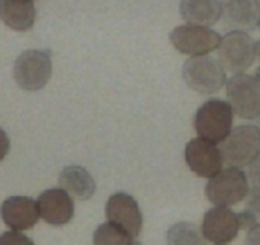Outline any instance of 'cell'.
<instances>
[{"instance_id":"obj_1","label":"cell","mask_w":260,"mask_h":245,"mask_svg":"<svg viewBox=\"0 0 260 245\" xmlns=\"http://www.w3.org/2000/svg\"><path fill=\"white\" fill-rule=\"evenodd\" d=\"M234 110L227 101L207 100L194 117V128L199 138L212 143H222L232 131Z\"/></svg>"},{"instance_id":"obj_2","label":"cell","mask_w":260,"mask_h":245,"mask_svg":"<svg viewBox=\"0 0 260 245\" xmlns=\"http://www.w3.org/2000/svg\"><path fill=\"white\" fill-rule=\"evenodd\" d=\"M182 77L190 88L201 95L216 94L227 82L223 67L209 55L190 56L182 67Z\"/></svg>"},{"instance_id":"obj_3","label":"cell","mask_w":260,"mask_h":245,"mask_svg":"<svg viewBox=\"0 0 260 245\" xmlns=\"http://www.w3.org/2000/svg\"><path fill=\"white\" fill-rule=\"evenodd\" d=\"M223 164L240 169L249 166L260 151V128L252 124L239 126L221 143Z\"/></svg>"},{"instance_id":"obj_4","label":"cell","mask_w":260,"mask_h":245,"mask_svg":"<svg viewBox=\"0 0 260 245\" xmlns=\"http://www.w3.org/2000/svg\"><path fill=\"white\" fill-rule=\"evenodd\" d=\"M52 62L49 50H27L17 57L13 77L24 91L42 89L51 78Z\"/></svg>"},{"instance_id":"obj_5","label":"cell","mask_w":260,"mask_h":245,"mask_svg":"<svg viewBox=\"0 0 260 245\" xmlns=\"http://www.w3.org/2000/svg\"><path fill=\"white\" fill-rule=\"evenodd\" d=\"M249 181L242 170L229 167L211 177L206 186V197L212 204L231 207L240 203L249 194Z\"/></svg>"},{"instance_id":"obj_6","label":"cell","mask_w":260,"mask_h":245,"mask_svg":"<svg viewBox=\"0 0 260 245\" xmlns=\"http://www.w3.org/2000/svg\"><path fill=\"white\" fill-rule=\"evenodd\" d=\"M217 56L224 71L234 74L244 73L256 60L255 41L246 32H227L219 42Z\"/></svg>"},{"instance_id":"obj_7","label":"cell","mask_w":260,"mask_h":245,"mask_svg":"<svg viewBox=\"0 0 260 245\" xmlns=\"http://www.w3.org/2000/svg\"><path fill=\"white\" fill-rule=\"evenodd\" d=\"M226 95L234 114L240 119L260 117V83L246 73L235 74L226 82Z\"/></svg>"},{"instance_id":"obj_8","label":"cell","mask_w":260,"mask_h":245,"mask_svg":"<svg viewBox=\"0 0 260 245\" xmlns=\"http://www.w3.org/2000/svg\"><path fill=\"white\" fill-rule=\"evenodd\" d=\"M222 37L209 27L182 24L174 28L170 40L177 51L190 56H201L218 49Z\"/></svg>"},{"instance_id":"obj_9","label":"cell","mask_w":260,"mask_h":245,"mask_svg":"<svg viewBox=\"0 0 260 245\" xmlns=\"http://www.w3.org/2000/svg\"><path fill=\"white\" fill-rule=\"evenodd\" d=\"M107 222L138 237L143 227V215L138 202L126 193H115L109 198L105 208Z\"/></svg>"},{"instance_id":"obj_10","label":"cell","mask_w":260,"mask_h":245,"mask_svg":"<svg viewBox=\"0 0 260 245\" xmlns=\"http://www.w3.org/2000/svg\"><path fill=\"white\" fill-rule=\"evenodd\" d=\"M185 161L194 174L201 177L216 176L223 167L221 149L217 144L202 138H194L185 147Z\"/></svg>"},{"instance_id":"obj_11","label":"cell","mask_w":260,"mask_h":245,"mask_svg":"<svg viewBox=\"0 0 260 245\" xmlns=\"http://www.w3.org/2000/svg\"><path fill=\"white\" fill-rule=\"evenodd\" d=\"M241 230L239 215L229 207L216 206L204 215L202 232L204 239L216 245H226L234 241Z\"/></svg>"},{"instance_id":"obj_12","label":"cell","mask_w":260,"mask_h":245,"mask_svg":"<svg viewBox=\"0 0 260 245\" xmlns=\"http://www.w3.org/2000/svg\"><path fill=\"white\" fill-rule=\"evenodd\" d=\"M221 17L226 29L254 31L259 24L260 7L255 0H221Z\"/></svg>"},{"instance_id":"obj_13","label":"cell","mask_w":260,"mask_h":245,"mask_svg":"<svg viewBox=\"0 0 260 245\" xmlns=\"http://www.w3.org/2000/svg\"><path fill=\"white\" fill-rule=\"evenodd\" d=\"M40 217L52 226L67 225L74 216V202L64 189L52 188L42 192L37 199Z\"/></svg>"},{"instance_id":"obj_14","label":"cell","mask_w":260,"mask_h":245,"mask_svg":"<svg viewBox=\"0 0 260 245\" xmlns=\"http://www.w3.org/2000/svg\"><path fill=\"white\" fill-rule=\"evenodd\" d=\"M0 215L7 226L14 231L32 229L40 219L37 201L24 196H14L6 199L0 208Z\"/></svg>"},{"instance_id":"obj_15","label":"cell","mask_w":260,"mask_h":245,"mask_svg":"<svg viewBox=\"0 0 260 245\" xmlns=\"http://www.w3.org/2000/svg\"><path fill=\"white\" fill-rule=\"evenodd\" d=\"M59 186L79 201H88L96 192V181L92 175L78 165L67 166L60 172Z\"/></svg>"},{"instance_id":"obj_16","label":"cell","mask_w":260,"mask_h":245,"mask_svg":"<svg viewBox=\"0 0 260 245\" xmlns=\"http://www.w3.org/2000/svg\"><path fill=\"white\" fill-rule=\"evenodd\" d=\"M0 19L14 31L32 28L36 19V8L32 0H0Z\"/></svg>"},{"instance_id":"obj_17","label":"cell","mask_w":260,"mask_h":245,"mask_svg":"<svg viewBox=\"0 0 260 245\" xmlns=\"http://www.w3.org/2000/svg\"><path fill=\"white\" fill-rule=\"evenodd\" d=\"M180 14L187 24L211 27L221 19L219 0H181Z\"/></svg>"},{"instance_id":"obj_18","label":"cell","mask_w":260,"mask_h":245,"mask_svg":"<svg viewBox=\"0 0 260 245\" xmlns=\"http://www.w3.org/2000/svg\"><path fill=\"white\" fill-rule=\"evenodd\" d=\"M167 245H206V239L197 225L181 221L167 231Z\"/></svg>"},{"instance_id":"obj_19","label":"cell","mask_w":260,"mask_h":245,"mask_svg":"<svg viewBox=\"0 0 260 245\" xmlns=\"http://www.w3.org/2000/svg\"><path fill=\"white\" fill-rule=\"evenodd\" d=\"M93 245H141V242L125 230L106 222L94 231Z\"/></svg>"},{"instance_id":"obj_20","label":"cell","mask_w":260,"mask_h":245,"mask_svg":"<svg viewBox=\"0 0 260 245\" xmlns=\"http://www.w3.org/2000/svg\"><path fill=\"white\" fill-rule=\"evenodd\" d=\"M0 245H35V242L19 231H6L0 235Z\"/></svg>"},{"instance_id":"obj_21","label":"cell","mask_w":260,"mask_h":245,"mask_svg":"<svg viewBox=\"0 0 260 245\" xmlns=\"http://www.w3.org/2000/svg\"><path fill=\"white\" fill-rule=\"evenodd\" d=\"M245 211L252 215L256 220H260V188L257 187H252V189L249 191Z\"/></svg>"},{"instance_id":"obj_22","label":"cell","mask_w":260,"mask_h":245,"mask_svg":"<svg viewBox=\"0 0 260 245\" xmlns=\"http://www.w3.org/2000/svg\"><path fill=\"white\" fill-rule=\"evenodd\" d=\"M249 179L254 184V187L260 188V151L249 164Z\"/></svg>"},{"instance_id":"obj_23","label":"cell","mask_w":260,"mask_h":245,"mask_svg":"<svg viewBox=\"0 0 260 245\" xmlns=\"http://www.w3.org/2000/svg\"><path fill=\"white\" fill-rule=\"evenodd\" d=\"M245 245H260V224L254 225L251 229L247 230Z\"/></svg>"},{"instance_id":"obj_24","label":"cell","mask_w":260,"mask_h":245,"mask_svg":"<svg viewBox=\"0 0 260 245\" xmlns=\"http://www.w3.org/2000/svg\"><path fill=\"white\" fill-rule=\"evenodd\" d=\"M239 215V221H240V227H241L242 230H249L251 229L254 225L257 224V220L255 219L252 215H250L249 212L246 211H242L240 212Z\"/></svg>"},{"instance_id":"obj_25","label":"cell","mask_w":260,"mask_h":245,"mask_svg":"<svg viewBox=\"0 0 260 245\" xmlns=\"http://www.w3.org/2000/svg\"><path fill=\"white\" fill-rule=\"evenodd\" d=\"M11 149V141L9 137L3 129L0 128V161H3Z\"/></svg>"},{"instance_id":"obj_26","label":"cell","mask_w":260,"mask_h":245,"mask_svg":"<svg viewBox=\"0 0 260 245\" xmlns=\"http://www.w3.org/2000/svg\"><path fill=\"white\" fill-rule=\"evenodd\" d=\"M254 78L256 79V81L260 83V64H259V67H257V68H256V71H255Z\"/></svg>"},{"instance_id":"obj_27","label":"cell","mask_w":260,"mask_h":245,"mask_svg":"<svg viewBox=\"0 0 260 245\" xmlns=\"http://www.w3.org/2000/svg\"><path fill=\"white\" fill-rule=\"evenodd\" d=\"M255 2H256V3H257V6L260 7V0H255Z\"/></svg>"},{"instance_id":"obj_28","label":"cell","mask_w":260,"mask_h":245,"mask_svg":"<svg viewBox=\"0 0 260 245\" xmlns=\"http://www.w3.org/2000/svg\"><path fill=\"white\" fill-rule=\"evenodd\" d=\"M257 27H259V31H260V19H259V24H257Z\"/></svg>"}]
</instances>
